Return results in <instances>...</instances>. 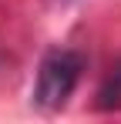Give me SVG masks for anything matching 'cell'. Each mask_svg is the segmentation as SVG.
<instances>
[{"instance_id": "6da1fadb", "label": "cell", "mask_w": 121, "mask_h": 124, "mask_svg": "<svg viewBox=\"0 0 121 124\" xmlns=\"http://www.w3.org/2000/svg\"><path fill=\"white\" fill-rule=\"evenodd\" d=\"M81 70H84V57L74 50H54L47 54L37 70V87H34V104L44 111H54L71 97V91L78 87Z\"/></svg>"}, {"instance_id": "7a4b0ae2", "label": "cell", "mask_w": 121, "mask_h": 124, "mask_svg": "<svg viewBox=\"0 0 121 124\" xmlns=\"http://www.w3.org/2000/svg\"><path fill=\"white\" fill-rule=\"evenodd\" d=\"M98 107L101 111H118L121 107V61H114V67L108 70V77L98 87Z\"/></svg>"}]
</instances>
